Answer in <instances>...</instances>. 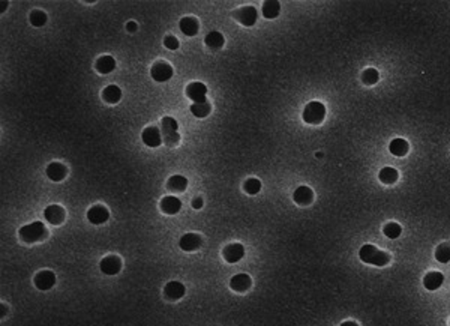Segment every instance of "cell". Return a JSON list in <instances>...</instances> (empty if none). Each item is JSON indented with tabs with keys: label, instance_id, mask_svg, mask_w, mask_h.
I'll return each instance as SVG.
<instances>
[{
	"label": "cell",
	"instance_id": "obj_1",
	"mask_svg": "<svg viewBox=\"0 0 450 326\" xmlns=\"http://www.w3.org/2000/svg\"><path fill=\"white\" fill-rule=\"evenodd\" d=\"M359 257L363 263L368 265H374V266H386L390 262V254H387L386 251L378 250L374 245H363L359 251Z\"/></svg>",
	"mask_w": 450,
	"mask_h": 326
},
{
	"label": "cell",
	"instance_id": "obj_2",
	"mask_svg": "<svg viewBox=\"0 0 450 326\" xmlns=\"http://www.w3.org/2000/svg\"><path fill=\"white\" fill-rule=\"evenodd\" d=\"M177 121L174 117H170V116H165L162 117L161 121V134H162V142L173 147V146H177L179 140H180V135L177 132Z\"/></svg>",
	"mask_w": 450,
	"mask_h": 326
},
{
	"label": "cell",
	"instance_id": "obj_3",
	"mask_svg": "<svg viewBox=\"0 0 450 326\" xmlns=\"http://www.w3.org/2000/svg\"><path fill=\"white\" fill-rule=\"evenodd\" d=\"M20 239L26 244H35L47 236V229L41 221H35L20 229Z\"/></svg>",
	"mask_w": 450,
	"mask_h": 326
},
{
	"label": "cell",
	"instance_id": "obj_4",
	"mask_svg": "<svg viewBox=\"0 0 450 326\" xmlns=\"http://www.w3.org/2000/svg\"><path fill=\"white\" fill-rule=\"evenodd\" d=\"M326 117V107L318 101H312L306 104L303 110V121L311 125H320Z\"/></svg>",
	"mask_w": 450,
	"mask_h": 326
},
{
	"label": "cell",
	"instance_id": "obj_5",
	"mask_svg": "<svg viewBox=\"0 0 450 326\" xmlns=\"http://www.w3.org/2000/svg\"><path fill=\"white\" fill-rule=\"evenodd\" d=\"M233 17L240 23L246 27H251L257 23V18H258V12L254 6H243L240 9H236L233 12Z\"/></svg>",
	"mask_w": 450,
	"mask_h": 326
},
{
	"label": "cell",
	"instance_id": "obj_6",
	"mask_svg": "<svg viewBox=\"0 0 450 326\" xmlns=\"http://www.w3.org/2000/svg\"><path fill=\"white\" fill-rule=\"evenodd\" d=\"M152 78L158 83L168 81L173 77V66L168 65L167 62H156L150 70Z\"/></svg>",
	"mask_w": 450,
	"mask_h": 326
},
{
	"label": "cell",
	"instance_id": "obj_7",
	"mask_svg": "<svg viewBox=\"0 0 450 326\" xmlns=\"http://www.w3.org/2000/svg\"><path fill=\"white\" fill-rule=\"evenodd\" d=\"M99 268L105 275H116L122 269V260L117 255H107L102 259Z\"/></svg>",
	"mask_w": 450,
	"mask_h": 326
},
{
	"label": "cell",
	"instance_id": "obj_8",
	"mask_svg": "<svg viewBox=\"0 0 450 326\" xmlns=\"http://www.w3.org/2000/svg\"><path fill=\"white\" fill-rule=\"evenodd\" d=\"M222 255H224L225 262H228V263H237L239 260L243 259L245 248H243V245H242V244H236V242H234V244H230V245H227V247L224 248Z\"/></svg>",
	"mask_w": 450,
	"mask_h": 326
},
{
	"label": "cell",
	"instance_id": "obj_9",
	"mask_svg": "<svg viewBox=\"0 0 450 326\" xmlns=\"http://www.w3.org/2000/svg\"><path fill=\"white\" fill-rule=\"evenodd\" d=\"M141 140L149 147H158L162 143V134L156 127H147L141 134Z\"/></svg>",
	"mask_w": 450,
	"mask_h": 326
},
{
	"label": "cell",
	"instance_id": "obj_10",
	"mask_svg": "<svg viewBox=\"0 0 450 326\" xmlns=\"http://www.w3.org/2000/svg\"><path fill=\"white\" fill-rule=\"evenodd\" d=\"M206 93H207V88L200 81H194L186 86V95L188 98H191L194 101V104H197V102H206L207 101Z\"/></svg>",
	"mask_w": 450,
	"mask_h": 326
},
{
	"label": "cell",
	"instance_id": "obj_11",
	"mask_svg": "<svg viewBox=\"0 0 450 326\" xmlns=\"http://www.w3.org/2000/svg\"><path fill=\"white\" fill-rule=\"evenodd\" d=\"M110 218V212L105 206H101V204H96L93 208L89 209L87 212V219L92 222L95 226H99V224H104V222H107Z\"/></svg>",
	"mask_w": 450,
	"mask_h": 326
},
{
	"label": "cell",
	"instance_id": "obj_12",
	"mask_svg": "<svg viewBox=\"0 0 450 326\" xmlns=\"http://www.w3.org/2000/svg\"><path fill=\"white\" fill-rule=\"evenodd\" d=\"M35 286L39 290H50L56 284V275L54 272L51 271H41L36 273V277H35Z\"/></svg>",
	"mask_w": 450,
	"mask_h": 326
},
{
	"label": "cell",
	"instance_id": "obj_13",
	"mask_svg": "<svg viewBox=\"0 0 450 326\" xmlns=\"http://www.w3.org/2000/svg\"><path fill=\"white\" fill-rule=\"evenodd\" d=\"M65 211H63V208L62 206H59V204H51V206H48V208L44 211V217H45V219L50 222V224H53V226H59V224H62V222L65 221Z\"/></svg>",
	"mask_w": 450,
	"mask_h": 326
},
{
	"label": "cell",
	"instance_id": "obj_14",
	"mask_svg": "<svg viewBox=\"0 0 450 326\" xmlns=\"http://www.w3.org/2000/svg\"><path fill=\"white\" fill-rule=\"evenodd\" d=\"M201 236H198L197 233H186L179 241V245L183 251H195L201 247Z\"/></svg>",
	"mask_w": 450,
	"mask_h": 326
},
{
	"label": "cell",
	"instance_id": "obj_15",
	"mask_svg": "<svg viewBox=\"0 0 450 326\" xmlns=\"http://www.w3.org/2000/svg\"><path fill=\"white\" fill-rule=\"evenodd\" d=\"M182 209V201L174 196H167L161 201V211L167 215H176Z\"/></svg>",
	"mask_w": 450,
	"mask_h": 326
},
{
	"label": "cell",
	"instance_id": "obj_16",
	"mask_svg": "<svg viewBox=\"0 0 450 326\" xmlns=\"http://www.w3.org/2000/svg\"><path fill=\"white\" fill-rule=\"evenodd\" d=\"M185 291H186L185 286H183L182 283H179V281H170V283L164 287L165 296H167L168 299H171V301H177V299L183 298V296H185Z\"/></svg>",
	"mask_w": 450,
	"mask_h": 326
},
{
	"label": "cell",
	"instance_id": "obj_17",
	"mask_svg": "<svg viewBox=\"0 0 450 326\" xmlns=\"http://www.w3.org/2000/svg\"><path fill=\"white\" fill-rule=\"evenodd\" d=\"M293 199L299 206H308L314 200V193L309 186H299L293 194Z\"/></svg>",
	"mask_w": 450,
	"mask_h": 326
},
{
	"label": "cell",
	"instance_id": "obj_18",
	"mask_svg": "<svg viewBox=\"0 0 450 326\" xmlns=\"http://www.w3.org/2000/svg\"><path fill=\"white\" fill-rule=\"evenodd\" d=\"M66 173H68V168L62 163H51L47 167V176H48V179L54 181V182L63 181Z\"/></svg>",
	"mask_w": 450,
	"mask_h": 326
},
{
	"label": "cell",
	"instance_id": "obj_19",
	"mask_svg": "<svg viewBox=\"0 0 450 326\" xmlns=\"http://www.w3.org/2000/svg\"><path fill=\"white\" fill-rule=\"evenodd\" d=\"M251 284H252V280L249 275H246V273H237V275H234L230 280V287L236 291H246L249 290Z\"/></svg>",
	"mask_w": 450,
	"mask_h": 326
},
{
	"label": "cell",
	"instance_id": "obj_20",
	"mask_svg": "<svg viewBox=\"0 0 450 326\" xmlns=\"http://www.w3.org/2000/svg\"><path fill=\"white\" fill-rule=\"evenodd\" d=\"M198 29H200L198 20L194 18V17H185V18L180 20V30H182L183 35H186V36L197 35Z\"/></svg>",
	"mask_w": 450,
	"mask_h": 326
},
{
	"label": "cell",
	"instance_id": "obj_21",
	"mask_svg": "<svg viewBox=\"0 0 450 326\" xmlns=\"http://www.w3.org/2000/svg\"><path fill=\"white\" fill-rule=\"evenodd\" d=\"M444 277L441 272H428L423 278V286L426 290H437L443 286Z\"/></svg>",
	"mask_w": 450,
	"mask_h": 326
},
{
	"label": "cell",
	"instance_id": "obj_22",
	"mask_svg": "<svg viewBox=\"0 0 450 326\" xmlns=\"http://www.w3.org/2000/svg\"><path fill=\"white\" fill-rule=\"evenodd\" d=\"M95 68L99 74H110L111 71H114L116 68V62L111 56H102L96 60Z\"/></svg>",
	"mask_w": 450,
	"mask_h": 326
},
{
	"label": "cell",
	"instance_id": "obj_23",
	"mask_svg": "<svg viewBox=\"0 0 450 326\" xmlns=\"http://www.w3.org/2000/svg\"><path fill=\"white\" fill-rule=\"evenodd\" d=\"M122 98V91H120L117 86L111 84V86H107L105 89L102 91V99L108 102V104H117Z\"/></svg>",
	"mask_w": 450,
	"mask_h": 326
},
{
	"label": "cell",
	"instance_id": "obj_24",
	"mask_svg": "<svg viewBox=\"0 0 450 326\" xmlns=\"http://www.w3.org/2000/svg\"><path fill=\"white\" fill-rule=\"evenodd\" d=\"M261 12L267 20H273L281 12V3L278 2V0H267V2H264V5H263Z\"/></svg>",
	"mask_w": 450,
	"mask_h": 326
},
{
	"label": "cell",
	"instance_id": "obj_25",
	"mask_svg": "<svg viewBox=\"0 0 450 326\" xmlns=\"http://www.w3.org/2000/svg\"><path fill=\"white\" fill-rule=\"evenodd\" d=\"M186 186H188V179L180 175L171 176L167 182V188L173 193H182L186 190Z\"/></svg>",
	"mask_w": 450,
	"mask_h": 326
},
{
	"label": "cell",
	"instance_id": "obj_26",
	"mask_svg": "<svg viewBox=\"0 0 450 326\" xmlns=\"http://www.w3.org/2000/svg\"><path fill=\"white\" fill-rule=\"evenodd\" d=\"M389 149H390V153H393L395 157H405L408 153L410 146H408L407 140H404V139H395V140L390 142Z\"/></svg>",
	"mask_w": 450,
	"mask_h": 326
},
{
	"label": "cell",
	"instance_id": "obj_27",
	"mask_svg": "<svg viewBox=\"0 0 450 326\" xmlns=\"http://www.w3.org/2000/svg\"><path fill=\"white\" fill-rule=\"evenodd\" d=\"M378 178H380V181H381L383 183L392 185V183H395L398 181L399 175H398V170H395L393 167H384V168L380 170Z\"/></svg>",
	"mask_w": 450,
	"mask_h": 326
},
{
	"label": "cell",
	"instance_id": "obj_28",
	"mask_svg": "<svg viewBox=\"0 0 450 326\" xmlns=\"http://www.w3.org/2000/svg\"><path fill=\"white\" fill-rule=\"evenodd\" d=\"M204 42H206V45L209 47V48L218 50V48H221V47L224 45L225 39H224V36H222V33H219V32H210V33H207V35H206Z\"/></svg>",
	"mask_w": 450,
	"mask_h": 326
},
{
	"label": "cell",
	"instance_id": "obj_29",
	"mask_svg": "<svg viewBox=\"0 0 450 326\" xmlns=\"http://www.w3.org/2000/svg\"><path fill=\"white\" fill-rule=\"evenodd\" d=\"M212 111V106L209 102H197V104H192L191 106V113L198 117V119H203V117H207Z\"/></svg>",
	"mask_w": 450,
	"mask_h": 326
},
{
	"label": "cell",
	"instance_id": "obj_30",
	"mask_svg": "<svg viewBox=\"0 0 450 326\" xmlns=\"http://www.w3.org/2000/svg\"><path fill=\"white\" fill-rule=\"evenodd\" d=\"M383 232L389 239H398L402 233V227L398 224V222H387L383 229Z\"/></svg>",
	"mask_w": 450,
	"mask_h": 326
},
{
	"label": "cell",
	"instance_id": "obj_31",
	"mask_svg": "<svg viewBox=\"0 0 450 326\" xmlns=\"http://www.w3.org/2000/svg\"><path fill=\"white\" fill-rule=\"evenodd\" d=\"M378 78H380V74L375 68H368V70H365L362 74V81L365 84H369V86L375 84L378 81Z\"/></svg>",
	"mask_w": 450,
	"mask_h": 326
},
{
	"label": "cell",
	"instance_id": "obj_32",
	"mask_svg": "<svg viewBox=\"0 0 450 326\" xmlns=\"http://www.w3.org/2000/svg\"><path fill=\"white\" fill-rule=\"evenodd\" d=\"M435 259L441 263H447L450 262V245L447 244H441L437 250H435Z\"/></svg>",
	"mask_w": 450,
	"mask_h": 326
},
{
	"label": "cell",
	"instance_id": "obj_33",
	"mask_svg": "<svg viewBox=\"0 0 450 326\" xmlns=\"http://www.w3.org/2000/svg\"><path fill=\"white\" fill-rule=\"evenodd\" d=\"M30 23L35 27H42L47 23V14L44 11H33L30 14Z\"/></svg>",
	"mask_w": 450,
	"mask_h": 326
},
{
	"label": "cell",
	"instance_id": "obj_34",
	"mask_svg": "<svg viewBox=\"0 0 450 326\" xmlns=\"http://www.w3.org/2000/svg\"><path fill=\"white\" fill-rule=\"evenodd\" d=\"M243 188H245V191H246L248 194L255 196V194L260 193V190H261V182H260L258 179H255V178H251V179H248V181L245 182Z\"/></svg>",
	"mask_w": 450,
	"mask_h": 326
},
{
	"label": "cell",
	"instance_id": "obj_35",
	"mask_svg": "<svg viewBox=\"0 0 450 326\" xmlns=\"http://www.w3.org/2000/svg\"><path fill=\"white\" fill-rule=\"evenodd\" d=\"M164 45H165L168 50H177V48H179V41H177L176 36L168 35V36H165V39H164Z\"/></svg>",
	"mask_w": 450,
	"mask_h": 326
},
{
	"label": "cell",
	"instance_id": "obj_36",
	"mask_svg": "<svg viewBox=\"0 0 450 326\" xmlns=\"http://www.w3.org/2000/svg\"><path fill=\"white\" fill-rule=\"evenodd\" d=\"M192 208L194 209H201L203 208V199L201 197H195L192 200Z\"/></svg>",
	"mask_w": 450,
	"mask_h": 326
},
{
	"label": "cell",
	"instance_id": "obj_37",
	"mask_svg": "<svg viewBox=\"0 0 450 326\" xmlns=\"http://www.w3.org/2000/svg\"><path fill=\"white\" fill-rule=\"evenodd\" d=\"M126 29H128L129 32H135V30H137V24H135L134 21H129V23L126 24Z\"/></svg>",
	"mask_w": 450,
	"mask_h": 326
},
{
	"label": "cell",
	"instance_id": "obj_38",
	"mask_svg": "<svg viewBox=\"0 0 450 326\" xmlns=\"http://www.w3.org/2000/svg\"><path fill=\"white\" fill-rule=\"evenodd\" d=\"M341 326H359V325L356 322H353V320H348V322H344Z\"/></svg>",
	"mask_w": 450,
	"mask_h": 326
}]
</instances>
